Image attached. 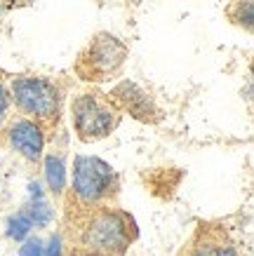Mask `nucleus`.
Returning a JSON list of instances; mask_svg holds the SVG:
<instances>
[{
    "label": "nucleus",
    "mask_w": 254,
    "mask_h": 256,
    "mask_svg": "<svg viewBox=\"0 0 254 256\" xmlns=\"http://www.w3.org/2000/svg\"><path fill=\"white\" fill-rule=\"evenodd\" d=\"M132 240V221L116 210H99L85 221L80 244L99 256H123Z\"/></svg>",
    "instance_id": "1"
},
{
    "label": "nucleus",
    "mask_w": 254,
    "mask_h": 256,
    "mask_svg": "<svg viewBox=\"0 0 254 256\" xmlns=\"http://www.w3.org/2000/svg\"><path fill=\"white\" fill-rule=\"evenodd\" d=\"M12 96L19 110L36 118L38 122H52L59 116V90L47 78H15Z\"/></svg>",
    "instance_id": "2"
},
{
    "label": "nucleus",
    "mask_w": 254,
    "mask_h": 256,
    "mask_svg": "<svg viewBox=\"0 0 254 256\" xmlns=\"http://www.w3.org/2000/svg\"><path fill=\"white\" fill-rule=\"evenodd\" d=\"M73 127L80 141H99L113 132L118 122L116 110L97 94H80L71 104Z\"/></svg>",
    "instance_id": "3"
},
{
    "label": "nucleus",
    "mask_w": 254,
    "mask_h": 256,
    "mask_svg": "<svg viewBox=\"0 0 254 256\" xmlns=\"http://www.w3.org/2000/svg\"><path fill=\"white\" fill-rule=\"evenodd\" d=\"M125 59H127L125 42H120L111 33H99V36H94L90 47L80 56L78 73L85 80H108L123 66Z\"/></svg>",
    "instance_id": "4"
},
{
    "label": "nucleus",
    "mask_w": 254,
    "mask_h": 256,
    "mask_svg": "<svg viewBox=\"0 0 254 256\" xmlns=\"http://www.w3.org/2000/svg\"><path fill=\"white\" fill-rule=\"evenodd\" d=\"M116 174L111 164L92 156H78L73 162V193L85 204H97L113 193Z\"/></svg>",
    "instance_id": "5"
},
{
    "label": "nucleus",
    "mask_w": 254,
    "mask_h": 256,
    "mask_svg": "<svg viewBox=\"0 0 254 256\" xmlns=\"http://www.w3.org/2000/svg\"><path fill=\"white\" fill-rule=\"evenodd\" d=\"M111 96H113V101H116L120 108H125L130 116H134L137 120H141V122H153V120H158V108H155V104L151 101V96L139 85L130 82V80L120 82V85L111 92Z\"/></svg>",
    "instance_id": "6"
},
{
    "label": "nucleus",
    "mask_w": 254,
    "mask_h": 256,
    "mask_svg": "<svg viewBox=\"0 0 254 256\" xmlns=\"http://www.w3.org/2000/svg\"><path fill=\"white\" fill-rule=\"evenodd\" d=\"M8 136H10V144H12L26 160L38 162L40 158H43L45 136H43V130H40L38 122H31V120H17V122L10 127Z\"/></svg>",
    "instance_id": "7"
},
{
    "label": "nucleus",
    "mask_w": 254,
    "mask_h": 256,
    "mask_svg": "<svg viewBox=\"0 0 254 256\" xmlns=\"http://www.w3.org/2000/svg\"><path fill=\"white\" fill-rule=\"evenodd\" d=\"M188 256H238V252L221 230L202 228L198 238H195V244L191 247Z\"/></svg>",
    "instance_id": "8"
},
{
    "label": "nucleus",
    "mask_w": 254,
    "mask_h": 256,
    "mask_svg": "<svg viewBox=\"0 0 254 256\" xmlns=\"http://www.w3.org/2000/svg\"><path fill=\"white\" fill-rule=\"evenodd\" d=\"M45 178L50 190H54V193H62L66 188V164L59 156L45 158Z\"/></svg>",
    "instance_id": "9"
},
{
    "label": "nucleus",
    "mask_w": 254,
    "mask_h": 256,
    "mask_svg": "<svg viewBox=\"0 0 254 256\" xmlns=\"http://www.w3.org/2000/svg\"><path fill=\"white\" fill-rule=\"evenodd\" d=\"M31 193H33V202L31 207H29V216H31V221L36 226H45L50 224V218H52V210H50V204L45 202V198H43V193H40V186L38 184H33L31 186Z\"/></svg>",
    "instance_id": "10"
},
{
    "label": "nucleus",
    "mask_w": 254,
    "mask_h": 256,
    "mask_svg": "<svg viewBox=\"0 0 254 256\" xmlns=\"http://www.w3.org/2000/svg\"><path fill=\"white\" fill-rule=\"evenodd\" d=\"M31 228H33V221H31V216H29L26 212L17 214V216H12L8 221V235L12 238V240H17V242H22L26 235L31 233Z\"/></svg>",
    "instance_id": "11"
},
{
    "label": "nucleus",
    "mask_w": 254,
    "mask_h": 256,
    "mask_svg": "<svg viewBox=\"0 0 254 256\" xmlns=\"http://www.w3.org/2000/svg\"><path fill=\"white\" fill-rule=\"evenodd\" d=\"M19 256H45V249H43V242L36 238V240L24 242V247L19 249Z\"/></svg>",
    "instance_id": "12"
},
{
    "label": "nucleus",
    "mask_w": 254,
    "mask_h": 256,
    "mask_svg": "<svg viewBox=\"0 0 254 256\" xmlns=\"http://www.w3.org/2000/svg\"><path fill=\"white\" fill-rule=\"evenodd\" d=\"M8 106H10L8 92H5V85L0 82V122H3V120H5V116H8Z\"/></svg>",
    "instance_id": "13"
},
{
    "label": "nucleus",
    "mask_w": 254,
    "mask_h": 256,
    "mask_svg": "<svg viewBox=\"0 0 254 256\" xmlns=\"http://www.w3.org/2000/svg\"><path fill=\"white\" fill-rule=\"evenodd\" d=\"M45 256H62V240H59V238H52V240H50V247H47Z\"/></svg>",
    "instance_id": "14"
},
{
    "label": "nucleus",
    "mask_w": 254,
    "mask_h": 256,
    "mask_svg": "<svg viewBox=\"0 0 254 256\" xmlns=\"http://www.w3.org/2000/svg\"><path fill=\"white\" fill-rule=\"evenodd\" d=\"M73 256H99V254H94V252H87V249H85V252H76Z\"/></svg>",
    "instance_id": "15"
}]
</instances>
